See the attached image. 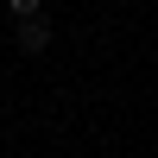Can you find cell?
<instances>
[{"label": "cell", "instance_id": "6da1fadb", "mask_svg": "<svg viewBox=\"0 0 158 158\" xmlns=\"http://www.w3.org/2000/svg\"><path fill=\"white\" fill-rule=\"evenodd\" d=\"M19 44H25V51H44V44H51V25H44V19H19Z\"/></svg>", "mask_w": 158, "mask_h": 158}, {"label": "cell", "instance_id": "7a4b0ae2", "mask_svg": "<svg viewBox=\"0 0 158 158\" xmlns=\"http://www.w3.org/2000/svg\"><path fill=\"white\" fill-rule=\"evenodd\" d=\"M6 13L13 19H38V0H6Z\"/></svg>", "mask_w": 158, "mask_h": 158}]
</instances>
